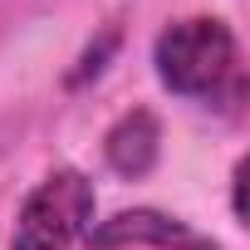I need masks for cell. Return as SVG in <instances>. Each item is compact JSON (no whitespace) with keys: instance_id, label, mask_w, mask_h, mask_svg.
Here are the masks:
<instances>
[{"instance_id":"obj_2","label":"cell","mask_w":250,"mask_h":250,"mask_svg":"<svg viewBox=\"0 0 250 250\" xmlns=\"http://www.w3.org/2000/svg\"><path fill=\"white\" fill-rule=\"evenodd\" d=\"M93 206H98V191L83 172L74 167L49 172L25 196L15 230H10V250H69L79 235H88Z\"/></svg>"},{"instance_id":"obj_5","label":"cell","mask_w":250,"mask_h":250,"mask_svg":"<svg viewBox=\"0 0 250 250\" xmlns=\"http://www.w3.org/2000/svg\"><path fill=\"white\" fill-rule=\"evenodd\" d=\"M113 44H118V35H103V44H98V49H88V54H83V69H79V74H74V83H79V79H88V74H98V69H103V54H108V49H113Z\"/></svg>"},{"instance_id":"obj_6","label":"cell","mask_w":250,"mask_h":250,"mask_svg":"<svg viewBox=\"0 0 250 250\" xmlns=\"http://www.w3.org/2000/svg\"><path fill=\"white\" fill-rule=\"evenodd\" d=\"M230 211H235V221H245V162H235V172H230Z\"/></svg>"},{"instance_id":"obj_3","label":"cell","mask_w":250,"mask_h":250,"mask_svg":"<svg viewBox=\"0 0 250 250\" xmlns=\"http://www.w3.org/2000/svg\"><path fill=\"white\" fill-rule=\"evenodd\" d=\"M123 245H157V250H221L216 240L196 235L187 221L138 206V211H118L98 226H88V250H123Z\"/></svg>"},{"instance_id":"obj_4","label":"cell","mask_w":250,"mask_h":250,"mask_svg":"<svg viewBox=\"0 0 250 250\" xmlns=\"http://www.w3.org/2000/svg\"><path fill=\"white\" fill-rule=\"evenodd\" d=\"M162 157V123L152 108H128L113 128L103 133V162L118 172V177H147Z\"/></svg>"},{"instance_id":"obj_1","label":"cell","mask_w":250,"mask_h":250,"mask_svg":"<svg viewBox=\"0 0 250 250\" xmlns=\"http://www.w3.org/2000/svg\"><path fill=\"white\" fill-rule=\"evenodd\" d=\"M152 69L162 79L167 93L191 98V103H235L245 79H240V44L230 35L226 20L216 15H191V20H172L157 40H152Z\"/></svg>"}]
</instances>
